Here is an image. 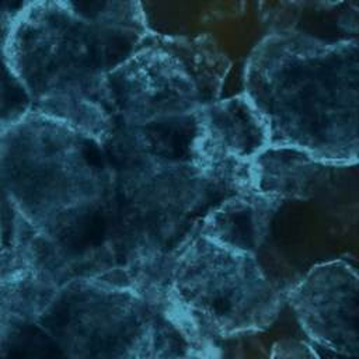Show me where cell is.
Returning a JSON list of instances; mask_svg holds the SVG:
<instances>
[{
    "mask_svg": "<svg viewBox=\"0 0 359 359\" xmlns=\"http://www.w3.org/2000/svg\"><path fill=\"white\" fill-rule=\"evenodd\" d=\"M231 195L192 163L114 172L88 222L80 278L158 303L174 257L198 234L208 210Z\"/></svg>",
    "mask_w": 359,
    "mask_h": 359,
    "instance_id": "obj_1",
    "label": "cell"
},
{
    "mask_svg": "<svg viewBox=\"0 0 359 359\" xmlns=\"http://www.w3.org/2000/svg\"><path fill=\"white\" fill-rule=\"evenodd\" d=\"M244 94L264 118L271 146L302 149L330 164L359 156V42L268 32L251 50Z\"/></svg>",
    "mask_w": 359,
    "mask_h": 359,
    "instance_id": "obj_2",
    "label": "cell"
},
{
    "mask_svg": "<svg viewBox=\"0 0 359 359\" xmlns=\"http://www.w3.org/2000/svg\"><path fill=\"white\" fill-rule=\"evenodd\" d=\"M144 36L90 20L70 0L25 1L13 18L4 53L32 111L101 143L109 130L104 80Z\"/></svg>",
    "mask_w": 359,
    "mask_h": 359,
    "instance_id": "obj_3",
    "label": "cell"
},
{
    "mask_svg": "<svg viewBox=\"0 0 359 359\" xmlns=\"http://www.w3.org/2000/svg\"><path fill=\"white\" fill-rule=\"evenodd\" d=\"M112 180L98 140L36 111L0 136V188L17 215L50 241L77 227Z\"/></svg>",
    "mask_w": 359,
    "mask_h": 359,
    "instance_id": "obj_4",
    "label": "cell"
},
{
    "mask_svg": "<svg viewBox=\"0 0 359 359\" xmlns=\"http://www.w3.org/2000/svg\"><path fill=\"white\" fill-rule=\"evenodd\" d=\"M163 299L182 307L213 339L266 328L283 296L255 254L220 245L198 233L174 257Z\"/></svg>",
    "mask_w": 359,
    "mask_h": 359,
    "instance_id": "obj_5",
    "label": "cell"
},
{
    "mask_svg": "<svg viewBox=\"0 0 359 359\" xmlns=\"http://www.w3.org/2000/svg\"><path fill=\"white\" fill-rule=\"evenodd\" d=\"M109 126L139 125L195 114L202 100L192 77L164 49L140 42L104 80Z\"/></svg>",
    "mask_w": 359,
    "mask_h": 359,
    "instance_id": "obj_6",
    "label": "cell"
},
{
    "mask_svg": "<svg viewBox=\"0 0 359 359\" xmlns=\"http://www.w3.org/2000/svg\"><path fill=\"white\" fill-rule=\"evenodd\" d=\"M269 146L266 123L244 93L196 111L192 164L234 194L254 191L252 160Z\"/></svg>",
    "mask_w": 359,
    "mask_h": 359,
    "instance_id": "obj_7",
    "label": "cell"
},
{
    "mask_svg": "<svg viewBox=\"0 0 359 359\" xmlns=\"http://www.w3.org/2000/svg\"><path fill=\"white\" fill-rule=\"evenodd\" d=\"M286 299L313 341L344 355H356L358 273L353 265L344 259L314 265Z\"/></svg>",
    "mask_w": 359,
    "mask_h": 359,
    "instance_id": "obj_8",
    "label": "cell"
},
{
    "mask_svg": "<svg viewBox=\"0 0 359 359\" xmlns=\"http://www.w3.org/2000/svg\"><path fill=\"white\" fill-rule=\"evenodd\" d=\"M196 112L139 125H111L101 142L112 172L192 163Z\"/></svg>",
    "mask_w": 359,
    "mask_h": 359,
    "instance_id": "obj_9",
    "label": "cell"
},
{
    "mask_svg": "<svg viewBox=\"0 0 359 359\" xmlns=\"http://www.w3.org/2000/svg\"><path fill=\"white\" fill-rule=\"evenodd\" d=\"M330 164L302 149L269 146L252 160V189L280 203L316 196L331 177Z\"/></svg>",
    "mask_w": 359,
    "mask_h": 359,
    "instance_id": "obj_10",
    "label": "cell"
},
{
    "mask_svg": "<svg viewBox=\"0 0 359 359\" xmlns=\"http://www.w3.org/2000/svg\"><path fill=\"white\" fill-rule=\"evenodd\" d=\"M280 206L257 191L236 194L208 210L198 233L220 245L257 255Z\"/></svg>",
    "mask_w": 359,
    "mask_h": 359,
    "instance_id": "obj_11",
    "label": "cell"
},
{
    "mask_svg": "<svg viewBox=\"0 0 359 359\" xmlns=\"http://www.w3.org/2000/svg\"><path fill=\"white\" fill-rule=\"evenodd\" d=\"M268 32L290 31L320 41H358L356 1H275L261 3Z\"/></svg>",
    "mask_w": 359,
    "mask_h": 359,
    "instance_id": "obj_12",
    "label": "cell"
},
{
    "mask_svg": "<svg viewBox=\"0 0 359 359\" xmlns=\"http://www.w3.org/2000/svg\"><path fill=\"white\" fill-rule=\"evenodd\" d=\"M143 42L164 49L182 65L196 84L202 107L220 98L230 62L210 36L170 35L150 29Z\"/></svg>",
    "mask_w": 359,
    "mask_h": 359,
    "instance_id": "obj_13",
    "label": "cell"
},
{
    "mask_svg": "<svg viewBox=\"0 0 359 359\" xmlns=\"http://www.w3.org/2000/svg\"><path fill=\"white\" fill-rule=\"evenodd\" d=\"M32 111L31 98L0 50V136Z\"/></svg>",
    "mask_w": 359,
    "mask_h": 359,
    "instance_id": "obj_14",
    "label": "cell"
},
{
    "mask_svg": "<svg viewBox=\"0 0 359 359\" xmlns=\"http://www.w3.org/2000/svg\"><path fill=\"white\" fill-rule=\"evenodd\" d=\"M271 359H320L310 345L297 339L278 341L271 353Z\"/></svg>",
    "mask_w": 359,
    "mask_h": 359,
    "instance_id": "obj_15",
    "label": "cell"
},
{
    "mask_svg": "<svg viewBox=\"0 0 359 359\" xmlns=\"http://www.w3.org/2000/svg\"><path fill=\"white\" fill-rule=\"evenodd\" d=\"M17 212L0 188V254L10 245L14 233Z\"/></svg>",
    "mask_w": 359,
    "mask_h": 359,
    "instance_id": "obj_16",
    "label": "cell"
},
{
    "mask_svg": "<svg viewBox=\"0 0 359 359\" xmlns=\"http://www.w3.org/2000/svg\"><path fill=\"white\" fill-rule=\"evenodd\" d=\"M181 359H220V352L216 345L205 349H187Z\"/></svg>",
    "mask_w": 359,
    "mask_h": 359,
    "instance_id": "obj_17",
    "label": "cell"
}]
</instances>
